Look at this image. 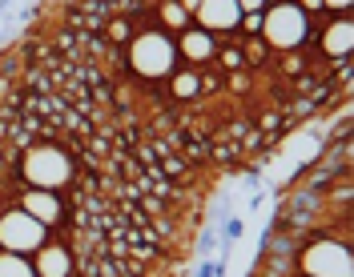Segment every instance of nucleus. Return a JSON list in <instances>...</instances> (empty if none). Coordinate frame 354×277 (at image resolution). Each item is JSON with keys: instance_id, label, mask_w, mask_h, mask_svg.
<instances>
[{"instance_id": "nucleus-1", "label": "nucleus", "mask_w": 354, "mask_h": 277, "mask_svg": "<svg viewBox=\"0 0 354 277\" xmlns=\"http://www.w3.org/2000/svg\"><path fill=\"white\" fill-rule=\"evenodd\" d=\"M129 64H133V73H141V77L157 81V77L174 73V64H177V41L165 32V28H149V32L133 37Z\"/></svg>"}, {"instance_id": "nucleus-2", "label": "nucleus", "mask_w": 354, "mask_h": 277, "mask_svg": "<svg viewBox=\"0 0 354 277\" xmlns=\"http://www.w3.org/2000/svg\"><path fill=\"white\" fill-rule=\"evenodd\" d=\"M21 173H24V181H28V189H53L57 193L61 185H68L73 161H68V153H61L57 145H37V149L24 153Z\"/></svg>"}, {"instance_id": "nucleus-3", "label": "nucleus", "mask_w": 354, "mask_h": 277, "mask_svg": "<svg viewBox=\"0 0 354 277\" xmlns=\"http://www.w3.org/2000/svg\"><path fill=\"white\" fill-rule=\"evenodd\" d=\"M262 32L266 44H274V48H298L310 37V12L298 0H282L262 17Z\"/></svg>"}, {"instance_id": "nucleus-4", "label": "nucleus", "mask_w": 354, "mask_h": 277, "mask_svg": "<svg viewBox=\"0 0 354 277\" xmlns=\"http://www.w3.org/2000/svg\"><path fill=\"white\" fill-rule=\"evenodd\" d=\"M302 274L306 277H354V261L346 241L338 237H318L302 254Z\"/></svg>"}, {"instance_id": "nucleus-5", "label": "nucleus", "mask_w": 354, "mask_h": 277, "mask_svg": "<svg viewBox=\"0 0 354 277\" xmlns=\"http://www.w3.org/2000/svg\"><path fill=\"white\" fill-rule=\"evenodd\" d=\"M44 237H48V225H41L24 209H8L0 217V249H8V254H37Z\"/></svg>"}, {"instance_id": "nucleus-6", "label": "nucleus", "mask_w": 354, "mask_h": 277, "mask_svg": "<svg viewBox=\"0 0 354 277\" xmlns=\"http://www.w3.org/2000/svg\"><path fill=\"white\" fill-rule=\"evenodd\" d=\"M194 12H198V24L205 28V32H230V28L242 24L238 0H201Z\"/></svg>"}, {"instance_id": "nucleus-7", "label": "nucleus", "mask_w": 354, "mask_h": 277, "mask_svg": "<svg viewBox=\"0 0 354 277\" xmlns=\"http://www.w3.org/2000/svg\"><path fill=\"white\" fill-rule=\"evenodd\" d=\"M24 213L37 217L41 225H53V221H61V201H57V193L53 189H28L21 197Z\"/></svg>"}, {"instance_id": "nucleus-8", "label": "nucleus", "mask_w": 354, "mask_h": 277, "mask_svg": "<svg viewBox=\"0 0 354 277\" xmlns=\"http://www.w3.org/2000/svg\"><path fill=\"white\" fill-rule=\"evenodd\" d=\"M37 277H68L73 269V257H68L65 245H41L37 249V261H32Z\"/></svg>"}, {"instance_id": "nucleus-9", "label": "nucleus", "mask_w": 354, "mask_h": 277, "mask_svg": "<svg viewBox=\"0 0 354 277\" xmlns=\"http://www.w3.org/2000/svg\"><path fill=\"white\" fill-rule=\"evenodd\" d=\"M351 44H354V28H351V17H338V21L322 32V48L338 57V61H346L351 57Z\"/></svg>"}, {"instance_id": "nucleus-10", "label": "nucleus", "mask_w": 354, "mask_h": 277, "mask_svg": "<svg viewBox=\"0 0 354 277\" xmlns=\"http://www.w3.org/2000/svg\"><path fill=\"white\" fill-rule=\"evenodd\" d=\"M177 52H185L189 61H209L218 48H214V37H209L205 28H185L181 41H177Z\"/></svg>"}, {"instance_id": "nucleus-11", "label": "nucleus", "mask_w": 354, "mask_h": 277, "mask_svg": "<svg viewBox=\"0 0 354 277\" xmlns=\"http://www.w3.org/2000/svg\"><path fill=\"white\" fill-rule=\"evenodd\" d=\"M0 277H37V269H32V261H28L24 254L0 249Z\"/></svg>"}, {"instance_id": "nucleus-12", "label": "nucleus", "mask_w": 354, "mask_h": 277, "mask_svg": "<svg viewBox=\"0 0 354 277\" xmlns=\"http://www.w3.org/2000/svg\"><path fill=\"white\" fill-rule=\"evenodd\" d=\"M161 21H165V28H181V32H185V28H189V12H185L177 0H165V4H161Z\"/></svg>"}, {"instance_id": "nucleus-13", "label": "nucleus", "mask_w": 354, "mask_h": 277, "mask_svg": "<svg viewBox=\"0 0 354 277\" xmlns=\"http://www.w3.org/2000/svg\"><path fill=\"white\" fill-rule=\"evenodd\" d=\"M198 88H201V81L194 77V73H177V81H174V93L185 101V97H198Z\"/></svg>"}, {"instance_id": "nucleus-14", "label": "nucleus", "mask_w": 354, "mask_h": 277, "mask_svg": "<svg viewBox=\"0 0 354 277\" xmlns=\"http://www.w3.org/2000/svg\"><path fill=\"white\" fill-rule=\"evenodd\" d=\"M242 217H230V221H225V225H221V245H225V249H230V245H234V241H238V237H242Z\"/></svg>"}, {"instance_id": "nucleus-15", "label": "nucleus", "mask_w": 354, "mask_h": 277, "mask_svg": "<svg viewBox=\"0 0 354 277\" xmlns=\"http://www.w3.org/2000/svg\"><path fill=\"white\" fill-rule=\"evenodd\" d=\"M198 277H221V261H205L198 269Z\"/></svg>"}, {"instance_id": "nucleus-16", "label": "nucleus", "mask_w": 354, "mask_h": 277, "mask_svg": "<svg viewBox=\"0 0 354 277\" xmlns=\"http://www.w3.org/2000/svg\"><path fill=\"white\" fill-rule=\"evenodd\" d=\"M238 8H242V12H262L266 0H238Z\"/></svg>"}, {"instance_id": "nucleus-17", "label": "nucleus", "mask_w": 354, "mask_h": 277, "mask_svg": "<svg viewBox=\"0 0 354 277\" xmlns=\"http://www.w3.org/2000/svg\"><path fill=\"white\" fill-rule=\"evenodd\" d=\"M322 8H334V12H346V8H351V0H322Z\"/></svg>"}, {"instance_id": "nucleus-18", "label": "nucleus", "mask_w": 354, "mask_h": 277, "mask_svg": "<svg viewBox=\"0 0 354 277\" xmlns=\"http://www.w3.org/2000/svg\"><path fill=\"white\" fill-rule=\"evenodd\" d=\"M177 4H181V8H185V12H194V8H198L201 0H177Z\"/></svg>"}, {"instance_id": "nucleus-19", "label": "nucleus", "mask_w": 354, "mask_h": 277, "mask_svg": "<svg viewBox=\"0 0 354 277\" xmlns=\"http://www.w3.org/2000/svg\"><path fill=\"white\" fill-rule=\"evenodd\" d=\"M306 4H310V8H322V0H306Z\"/></svg>"}]
</instances>
